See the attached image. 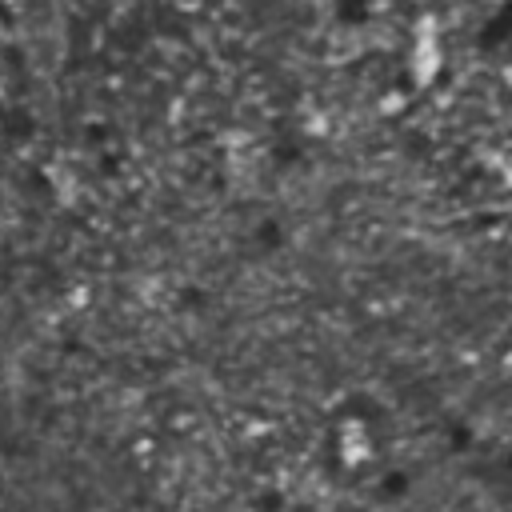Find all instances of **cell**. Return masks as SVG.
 <instances>
[{"instance_id": "cell-1", "label": "cell", "mask_w": 512, "mask_h": 512, "mask_svg": "<svg viewBox=\"0 0 512 512\" xmlns=\"http://www.w3.org/2000/svg\"><path fill=\"white\" fill-rule=\"evenodd\" d=\"M336 456H340L344 464H352V468L372 456L368 428H364L360 420H340V428H336Z\"/></svg>"}]
</instances>
